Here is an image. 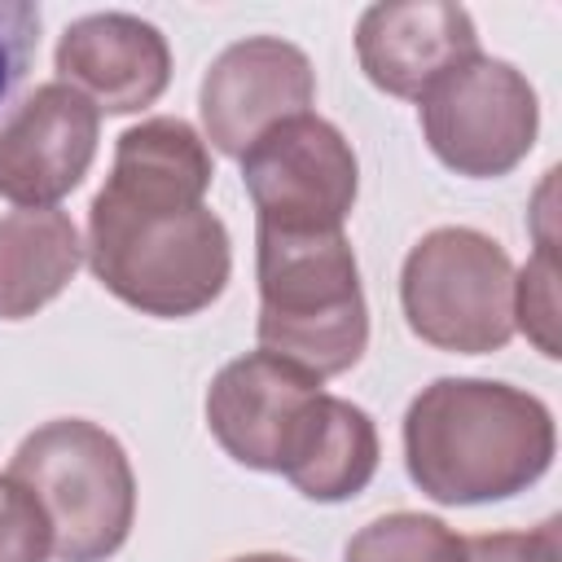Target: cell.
Segmentation results:
<instances>
[{
	"label": "cell",
	"mask_w": 562,
	"mask_h": 562,
	"mask_svg": "<svg viewBox=\"0 0 562 562\" xmlns=\"http://www.w3.org/2000/svg\"><path fill=\"white\" fill-rule=\"evenodd\" d=\"M408 329L457 356H487L514 338V263L479 228H430L400 268Z\"/></svg>",
	"instance_id": "obj_5"
},
{
	"label": "cell",
	"mask_w": 562,
	"mask_h": 562,
	"mask_svg": "<svg viewBox=\"0 0 562 562\" xmlns=\"http://www.w3.org/2000/svg\"><path fill=\"white\" fill-rule=\"evenodd\" d=\"M83 241L66 211L18 206L0 215V321H26L48 307L79 272Z\"/></svg>",
	"instance_id": "obj_14"
},
{
	"label": "cell",
	"mask_w": 562,
	"mask_h": 562,
	"mask_svg": "<svg viewBox=\"0 0 562 562\" xmlns=\"http://www.w3.org/2000/svg\"><path fill=\"white\" fill-rule=\"evenodd\" d=\"M57 79L97 105V114H136L171 83L167 35L136 13H88L57 40Z\"/></svg>",
	"instance_id": "obj_11"
},
{
	"label": "cell",
	"mask_w": 562,
	"mask_h": 562,
	"mask_svg": "<svg viewBox=\"0 0 562 562\" xmlns=\"http://www.w3.org/2000/svg\"><path fill=\"white\" fill-rule=\"evenodd\" d=\"M378 457H382V443H378L373 417L360 404L321 391L299 413L277 474H285L299 496L338 505L360 496L373 483Z\"/></svg>",
	"instance_id": "obj_13"
},
{
	"label": "cell",
	"mask_w": 562,
	"mask_h": 562,
	"mask_svg": "<svg viewBox=\"0 0 562 562\" xmlns=\"http://www.w3.org/2000/svg\"><path fill=\"white\" fill-rule=\"evenodd\" d=\"M101 114L70 83L48 79L0 123V198L13 206H57L97 158Z\"/></svg>",
	"instance_id": "obj_9"
},
{
	"label": "cell",
	"mask_w": 562,
	"mask_h": 562,
	"mask_svg": "<svg viewBox=\"0 0 562 562\" xmlns=\"http://www.w3.org/2000/svg\"><path fill=\"white\" fill-rule=\"evenodd\" d=\"M430 154L470 180L509 176L536 145L540 101L514 61L474 53L417 97Z\"/></svg>",
	"instance_id": "obj_6"
},
{
	"label": "cell",
	"mask_w": 562,
	"mask_h": 562,
	"mask_svg": "<svg viewBox=\"0 0 562 562\" xmlns=\"http://www.w3.org/2000/svg\"><path fill=\"white\" fill-rule=\"evenodd\" d=\"M479 53L474 18L448 0H382L356 22V57L373 88L417 101L435 79Z\"/></svg>",
	"instance_id": "obj_12"
},
{
	"label": "cell",
	"mask_w": 562,
	"mask_h": 562,
	"mask_svg": "<svg viewBox=\"0 0 562 562\" xmlns=\"http://www.w3.org/2000/svg\"><path fill=\"white\" fill-rule=\"evenodd\" d=\"M558 430L540 395L492 378H435L404 413V465L439 505H492L553 465Z\"/></svg>",
	"instance_id": "obj_2"
},
{
	"label": "cell",
	"mask_w": 562,
	"mask_h": 562,
	"mask_svg": "<svg viewBox=\"0 0 562 562\" xmlns=\"http://www.w3.org/2000/svg\"><path fill=\"white\" fill-rule=\"evenodd\" d=\"M558 518H544L531 531H487L465 540V562H558Z\"/></svg>",
	"instance_id": "obj_19"
},
{
	"label": "cell",
	"mask_w": 562,
	"mask_h": 562,
	"mask_svg": "<svg viewBox=\"0 0 562 562\" xmlns=\"http://www.w3.org/2000/svg\"><path fill=\"white\" fill-rule=\"evenodd\" d=\"M342 562H465V536L443 518L400 509L360 527L347 540Z\"/></svg>",
	"instance_id": "obj_15"
},
{
	"label": "cell",
	"mask_w": 562,
	"mask_h": 562,
	"mask_svg": "<svg viewBox=\"0 0 562 562\" xmlns=\"http://www.w3.org/2000/svg\"><path fill=\"white\" fill-rule=\"evenodd\" d=\"M233 562H294L285 553H246V558H233Z\"/></svg>",
	"instance_id": "obj_20"
},
{
	"label": "cell",
	"mask_w": 562,
	"mask_h": 562,
	"mask_svg": "<svg viewBox=\"0 0 562 562\" xmlns=\"http://www.w3.org/2000/svg\"><path fill=\"white\" fill-rule=\"evenodd\" d=\"M53 531L40 501L9 474H0V562H48Z\"/></svg>",
	"instance_id": "obj_17"
},
{
	"label": "cell",
	"mask_w": 562,
	"mask_h": 562,
	"mask_svg": "<svg viewBox=\"0 0 562 562\" xmlns=\"http://www.w3.org/2000/svg\"><path fill=\"white\" fill-rule=\"evenodd\" d=\"M259 272V351H272L307 373L338 378L369 347V307L360 290L356 250L334 233H272L255 228Z\"/></svg>",
	"instance_id": "obj_3"
},
{
	"label": "cell",
	"mask_w": 562,
	"mask_h": 562,
	"mask_svg": "<svg viewBox=\"0 0 562 562\" xmlns=\"http://www.w3.org/2000/svg\"><path fill=\"white\" fill-rule=\"evenodd\" d=\"M44 509L57 562L114 558L136 522V474L123 443L83 417L35 426L9 470Z\"/></svg>",
	"instance_id": "obj_4"
},
{
	"label": "cell",
	"mask_w": 562,
	"mask_h": 562,
	"mask_svg": "<svg viewBox=\"0 0 562 562\" xmlns=\"http://www.w3.org/2000/svg\"><path fill=\"white\" fill-rule=\"evenodd\" d=\"M312 101L316 70L307 53L281 35H246L228 44L202 75V140H211V149L224 158H241L268 127L307 114Z\"/></svg>",
	"instance_id": "obj_8"
},
{
	"label": "cell",
	"mask_w": 562,
	"mask_h": 562,
	"mask_svg": "<svg viewBox=\"0 0 562 562\" xmlns=\"http://www.w3.org/2000/svg\"><path fill=\"white\" fill-rule=\"evenodd\" d=\"M35 48H40V4L0 0V105L26 79Z\"/></svg>",
	"instance_id": "obj_18"
},
{
	"label": "cell",
	"mask_w": 562,
	"mask_h": 562,
	"mask_svg": "<svg viewBox=\"0 0 562 562\" xmlns=\"http://www.w3.org/2000/svg\"><path fill=\"white\" fill-rule=\"evenodd\" d=\"M514 329H522L540 356L558 360V259L553 233H536V255L522 272H514Z\"/></svg>",
	"instance_id": "obj_16"
},
{
	"label": "cell",
	"mask_w": 562,
	"mask_h": 562,
	"mask_svg": "<svg viewBox=\"0 0 562 562\" xmlns=\"http://www.w3.org/2000/svg\"><path fill=\"white\" fill-rule=\"evenodd\" d=\"M325 391V382L272 351H246L228 360L206 391V426L215 443L246 470L277 474L299 413Z\"/></svg>",
	"instance_id": "obj_10"
},
{
	"label": "cell",
	"mask_w": 562,
	"mask_h": 562,
	"mask_svg": "<svg viewBox=\"0 0 562 562\" xmlns=\"http://www.w3.org/2000/svg\"><path fill=\"white\" fill-rule=\"evenodd\" d=\"M237 162L255 202V228L334 233L360 193V162L351 140L312 110L268 127Z\"/></svg>",
	"instance_id": "obj_7"
},
{
	"label": "cell",
	"mask_w": 562,
	"mask_h": 562,
	"mask_svg": "<svg viewBox=\"0 0 562 562\" xmlns=\"http://www.w3.org/2000/svg\"><path fill=\"white\" fill-rule=\"evenodd\" d=\"M211 176L202 132L176 114L140 119L114 140L110 180L88 206L83 259L119 303L180 321L224 294L233 250L206 206Z\"/></svg>",
	"instance_id": "obj_1"
}]
</instances>
